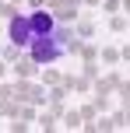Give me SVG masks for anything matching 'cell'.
Wrapping results in <instances>:
<instances>
[{"mask_svg":"<svg viewBox=\"0 0 130 133\" xmlns=\"http://www.w3.org/2000/svg\"><path fill=\"white\" fill-rule=\"evenodd\" d=\"M60 56V46L53 42V35H35L32 39V60L35 63H53Z\"/></svg>","mask_w":130,"mask_h":133,"instance_id":"6da1fadb","label":"cell"},{"mask_svg":"<svg viewBox=\"0 0 130 133\" xmlns=\"http://www.w3.org/2000/svg\"><path fill=\"white\" fill-rule=\"evenodd\" d=\"M32 28H35V35H49V32H53V18H49L46 11L32 14Z\"/></svg>","mask_w":130,"mask_h":133,"instance_id":"3957f363","label":"cell"},{"mask_svg":"<svg viewBox=\"0 0 130 133\" xmlns=\"http://www.w3.org/2000/svg\"><path fill=\"white\" fill-rule=\"evenodd\" d=\"M32 39H35L32 18H14L11 21V42H14V46H28Z\"/></svg>","mask_w":130,"mask_h":133,"instance_id":"7a4b0ae2","label":"cell"}]
</instances>
